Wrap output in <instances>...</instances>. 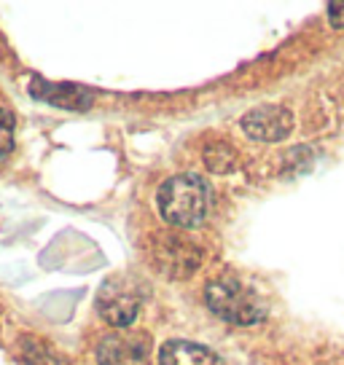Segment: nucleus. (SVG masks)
I'll return each instance as SVG.
<instances>
[{
    "mask_svg": "<svg viewBox=\"0 0 344 365\" xmlns=\"http://www.w3.org/2000/svg\"><path fill=\"white\" fill-rule=\"evenodd\" d=\"M161 217L175 228H194L210 210V188L196 175H175L164 180L156 196Z\"/></svg>",
    "mask_w": 344,
    "mask_h": 365,
    "instance_id": "1",
    "label": "nucleus"
},
{
    "mask_svg": "<svg viewBox=\"0 0 344 365\" xmlns=\"http://www.w3.org/2000/svg\"><path fill=\"white\" fill-rule=\"evenodd\" d=\"M207 307L213 309L221 319L234 325H253L264 319L266 307L258 293H253L237 277H221L207 285Z\"/></svg>",
    "mask_w": 344,
    "mask_h": 365,
    "instance_id": "2",
    "label": "nucleus"
},
{
    "mask_svg": "<svg viewBox=\"0 0 344 365\" xmlns=\"http://www.w3.org/2000/svg\"><path fill=\"white\" fill-rule=\"evenodd\" d=\"M140 307H143V290L132 277H111L97 293V312L116 331L129 328L138 319Z\"/></svg>",
    "mask_w": 344,
    "mask_h": 365,
    "instance_id": "3",
    "label": "nucleus"
},
{
    "mask_svg": "<svg viewBox=\"0 0 344 365\" xmlns=\"http://www.w3.org/2000/svg\"><path fill=\"white\" fill-rule=\"evenodd\" d=\"M151 357V339L143 331H118L103 336L97 344V363L100 365H148Z\"/></svg>",
    "mask_w": 344,
    "mask_h": 365,
    "instance_id": "4",
    "label": "nucleus"
},
{
    "mask_svg": "<svg viewBox=\"0 0 344 365\" xmlns=\"http://www.w3.org/2000/svg\"><path fill=\"white\" fill-rule=\"evenodd\" d=\"M245 135L258 143H277L285 140L293 129V113L283 105H261L242 118Z\"/></svg>",
    "mask_w": 344,
    "mask_h": 365,
    "instance_id": "5",
    "label": "nucleus"
},
{
    "mask_svg": "<svg viewBox=\"0 0 344 365\" xmlns=\"http://www.w3.org/2000/svg\"><path fill=\"white\" fill-rule=\"evenodd\" d=\"M153 261L159 269H164L172 277H188L199 269L202 255L194 245L183 237H175V234H164L159 237V242L153 245Z\"/></svg>",
    "mask_w": 344,
    "mask_h": 365,
    "instance_id": "6",
    "label": "nucleus"
},
{
    "mask_svg": "<svg viewBox=\"0 0 344 365\" xmlns=\"http://www.w3.org/2000/svg\"><path fill=\"white\" fill-rule=\"evenodd\" d=\"M161 365H218V357L210 352L207 346L194 341H181L172 339L161 346L159 352Z\"/></svg>",
    "mask_w": 344,
    "mask_h": 365,
    "instance_id": "7",
    "label": "nucleus"
},
{
    "mask_svg": "<svg viewBox=\"0 0 344 365\" xmlns=\"http://www.w3.org/2000/svg\"><path fill=\"white\" fill-rule=\"evenodd\" d=\"M30 91L35 97L46 100V103L62 105V108H70V110H84V108L92 105V94L79 89V86H51L46 81H35V86Z\"/></svg>",
    "mask_w": 344,
    "mask_h": 365,
    "instance_id": "8",
    "label": "nucleus"
},
{
    "mask_svg": "<svg viewBox=\"0 0 344 365\" xmlns=\"http://www.w3.org/2000/svg\"><path fill=\"white\" fill-rule=\"evenodd\" d=\"M24 365H68V360L49 344L38 341V339H27L22 346Z\"/></svg>",
    "mask_w": 344,
    "mask_h": 365,
    "instance_id": "9",
    "label": "nucleus"
},
{
    "mask_svg": "<svg viewBox=\"0 0 344 365\" xmlns=\"http://www.w3.org/2000/svg\"><path fill=\"white\" fill-rule=\"evenodd\" d=\"M11 148H14V113L6 105H0V167L11 156Z\"/></svg>",
    "mask_w": 344,
    "mask_h": 365,
    "instance_id": "10",
    "label": "nucleus"
},
{
    "mask_svg": "<svg viewBox=\"0 0 344 365\" xmlns=\"http://www.w3.org/2000/svg\"><path fill=\"white\" fill-rule=\"evenodd\" d=\"M205 159H207V167L213 172H229V170H234V164H237L231 148H226V145H218V148L207 150Z\"/></svg>",
    "mask_w": 344,
    "mask_h": 365,
    "instance_id": "11",
    "label": "nucleus"
},
{
    "mask_svg": "<svg viewBox=\"0 0 344 365\" xmlns=\"http://www.w3.org/2000/svg\"><path fill=\"white\" fill-rule=\"evenodd\" d=\"M328 19L333 27H344V3H331L328 6Z\"/></svg>",
    "mask_w": 344,
    "mask_h": 365,
    "instance_id": "12",
    "label": "nucleus"
}]
</instances>
